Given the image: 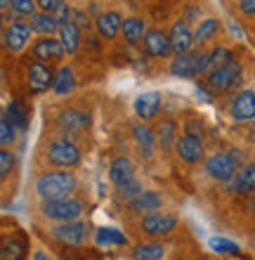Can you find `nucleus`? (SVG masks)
<instances>
[{"mask_svg": "<svg viewBox=\"0 0 255 260\" xmlns=\"http://www.w3.org/2000/svg\"><path fill=\"white\" fill-rule=\"evenodd\" d=\"M170 74L177 78H196L201 74H208V55L194 50L175 55V59L170 62Z\"/></svg>", "mask_w": 255, "mask_h": 260, "instance_id": "nucleus-2", "label": "nucleus"}, {"mask_svg": "<svg viewBox=\"0 0 255 260\" xmlns=\"http://www.w3.org/2000/svg\"><path fill=\"white\" fill-rule=\"evenodd\" d=\"M57 123L62 125L66 133H81V130L90 128V116L78 109H62L59 116H57Z\"/></svg>", "mask_w": 255, "mask_h": 260, "instance_id": "nucleus-16", "label": "nucleus"}, {"mask_svg": "<svg viewBox=\"0 0 255 260\" xmlns=\"http://www.w3.org/2000/svg\"><path fill=\"white\" fill-rule=\"evenodd\" d=\"M12 166H14L12 151L3 147V151H0V178H7V175L12 173Z\"/></svg>", "mask_w": 255, "mask_h": 260, "instance_id": "nucleus-37", "label": "nucleus"}, {"mask_svg": "<svg viewBox=\"0 0 255 260\" xmlns=\"http://www.w3.org/2000/svg\"><path fill=\"white\" fill-rule=\"evenodd\" d=\"M156 144H159L163 151H168L172 147V142H177L175 140V123H172L170 118H166V121H161L159 128H156Z\"/></svg>", "mask_w": 255, "mask_h": 260, "instance_id": "nucleus-25", "label": "nucleus"}, {"mask_svg": "<svg viewBox=\"0 0 255 260\" xmlns=\"http://www.w3.org/2000/svg\"><path fill=\"white\" fill-rule=\"evenodd\" d=\"M52 14H55V19L59 21V26H62V24H66V21H71V17H74V10H69V5L64 3V5H59Z\"/></svg>", "mask_w": 255, "mask_h": 260, "instance_id": "nucleus-39", "label": "nucleus"}, {"mask_svg": "<svg viewBox=\"0 0 255 260\" xmlns=\"http://www.w3.org/2000/svg\"><path fill=\"white\" fill-rule=\"evenodd\" d=\"M64 45L59 38H52V36H41L38 41L33 43L31 48V55L38 62H55V59H62L64 57Z\"/></svg>", "mask_w": 255, "mask_h": 260, "instance_id": "nucleus-7", "label": "nucleus"}, {"mask_svg": "<svg viewBox=\"0 0 255 260\" xmlns=\"http://www.w3.org/2000/svg\"><path fill=\"white\" fill-rule=\"evenodd\" d=\"M0 7H3V12H5L7 7H12V0H0Z\"/></svg>", "mask_w": 255, "mask_h": 260, "instance_id": "nucleus-44", "label": "nucleus"}, {"mask_svg": "<svg viewBox=\"0 0 255 260\" xmlns=\"http://www.w3.org/2000/svg\"><path fill=\"white\" fill-rule=\"evenodd\" d=\"M14 133H17V125L12 123V118L7 116H3V121H0V142H3V147H7V144H12L14 142Z\"/></svg>", "mask_w": 255, "mask_h": 260, "instance_id": "nucleus-33", "label": "nucleus"}, {"mask_svg": "<svg viewBox=\"0 0 255 260\" xmlns=\"http://www.w3.org/2000/svg\"><path fill=\"white\" fill-rule=\"evenodd\" d=\"M31 26H28V21H14L10 26L5 28V34H3V43H5V48L10 52H19L24 45L28 43L31 38Z\"/></svg>", "mask_w": 255, "mask_h": 260, "instance_id": "nucleus-11", "label": "nucleus"}, {"mask_svg": "<svg viewBox=\"0 0 255 260\" xmlns=\"http://www.w3.org/2000/svg\"><path fill=\"white\" fill-rule=\"evenodd\" d=\"M239 81H241V64L236 62L234 57L208 74V85H210L213 90H217V92H222V90H232Z\"/></svg>", "mask_w": 255, "mask_h": 260, "instance_id": "nucleus-4", "label": "nucleus"}, {"mask_svg": "<svg viewBox=\"0 0 255 260\" xmlns=\"http://www.w3.org/2000/svg\"><path fill=\"white\" fill-rule=\"evenodd\" d=\"M35 3H38V10H41V12H55L57 7L59 5H64V0H35Z\"/></svg>", "mask_w": 255, "mask_h": 260, "instance_id": "nucleus-40", "label": "nucleus"}, {"mask_svg": "<svg viewBox=\"0 0 255 260\" xmlns=\"http://www.w3.org/2000/svg\"><path fill=\"white\" fill-rule=\"evenodd\" d=\"M31 260H50V258H48V255H45V253H43V251H35V253H33V258H31Z\"/></svg>", "mask_w": 255, "mask_h": 260, "instance_id": "nucleus-43", "label": "nucleus"}, {"mask_svg": "<svg viewBox=\"0 0 255 260\" xmlns=\"http://www.w3.org/2000/svg\"><path fill=\"white\" fill-rule=\"evenodd\" d=\"M88 234V225L85 222H78V220H69V222H62V225L52 227V237L62 244H69V246H76L85 239Z\"/></svg>", "mask_w": 255, "mask_h": 260, "instance_id": "nucleus-9", "label": "nucleus"}, {"mask_svg": "<svg viewBox=\"0 0 255 260\" xmlns=\"http://www.w3.org/2000/svg\"><path fill=\"white\" fill-rule=\"evenodd\" d=\"M7 116L12 118V123L17 125V128H21V130L28 125V109L21 102H12V104H10V107H7Z\"/></svg>", "mask_w": 255, "mask_h": 260, "instance_id": "nucleus-31", "label": "nucleus"}, {"mask_svg": "<svg viewBox=\"0 0 255 260\" xmlns=\"http://www.w3.org/2000/svg\"><path fill=\"white\" fill-rule=\"evenodd\" d=\"M161 208V197L156 192H142L130 199V213H154Z\"/></svg>", "mask_w": 255, "mask_h": 260, "instance_id": "nucleus-21", "label": "nucleus"}, {"mask_svg": "<svg viewBox=\"0 0 255 260\" xmlns=\"http://www.w3.org/2000/svg\"><path fill=\"white\" fill-rule=\"evenodd\" d=\"M35 10H38L35 0H12V12L19 17H33Z\"/></svg>", "mask_w": 255, "mask_h": 260, "instance_id": "nucleus-35", "label": "nucleus"}, {"mask_svg": "<svg viewBox=\"0 0 255 260\" xmlns=\"http://www.w3.org/2000/svg\"><path fill=\"white\" fill-rule=\"evenodd\" d=\"M28 26L38 36H52L55 31H59V21L55 19V14L50 12H35L31 17V21H28Z\"/></svg>", "mask_w": 255, "mask_h": 260, "instance_id": "nucleus-20", "label": "nucleus"}, {"mask_svg": "<svg viewBox=\"0 0 255 260\" xmlns=\"http://www.w3.org/2000/svg\"><path fill=\"white\" fill-rule=\"evenodd\" d=\"M253 140H255V128H253Z\"/></svg>", "mask_w": 255, "mask_h": 260, "instance_id": "nucleus-45", "label": "nucleus"}, {"mask_svg": "<svg viewBox=\"0 0 255 260\" xmlns=\"http://www.w3.org/2000/svg\"><path fill=\"white\" fill-rule=\"evenodd\" d=\"M177 225V218L170 215V213H147L142 218V230L152 237H163V234H170Z\"/></svg>", "mask_w": 255, "mask_h": 260, "instance_id": "nucleus-8", "label": "nucleus"}, {"mask_svg": "<svg viewBox=\"0 0 255 260\" xmlns=\"http://www.w3.org/2000/svg\"><path fill=\"white\" fill-rule=\"evenodd\" d=\"M121 34H123V38L128 43H139L147 36L144 19H139V17H128V19H123Z\"/></svg>", "mask_w": 255, "mask_h": 260, "instance_id": "nucleus-23", "label": "nucleus"}, {"mask_svg": "<svg viewBox=\"0 0 255 260\" xmlns=\"http://www.w3.org/2000/svg\"><path fill=\"white\" fill-rule=\"evenodd\" d=\"M170 43H172V52L175 55H182V52H187V50H192L194 45V31L189 28V24H187L185 19H179L172 24L170 28Z\"/></svg>", "mask_w": 255, "mask_h": 260, "instance_id": "nucleus-15", "label": "nucleus"}, {"mask_svg": "<svg viewBox=\"0 0 255 260\" xmlns=\"http://www.w3.org/2000/svg\"><path fill=\"white\" fill-rule=\"evenodd\" d=\"M76 189V178L74 173H62V171H55V173H45L38 185H35V192L43 201H57V199H66L71 192Z\"/></svg>", "mask_w": 255, "mask_h": 260, "instance_id": "nucleus-1", "label": "nucleus"}, {"mask_svg": "<svg viewBox=\"0 0 255 260\" xmlns=\"http://www.w3.org/2000/svg\"><path fill=\"white\" fill-rule=\"evenodd\" d=\"M166 255V246L163 244H139L132 248V260H161Z\"/></svg>", "mask_w": 255, "mask_h": 260, "instance_id": "nucleus-24", "label": "nucleus"}, {"mask_svg": "<svg viewBox=\"0 0 255 260\" xmlns=\"http://www.w3.org/2000/svg\"><path fill=\"white\" fill-rule=\"evenodd\" d=\"M229 114L234 121H253L255 118V92L253 90H243L232 100L229 104Z\"/></svg>", "mask_w": 255, "mask_h": 260, "instance_id": "nucleus-14", "label": "nucleus"}, {"mask_svg": "<svg viewBox=\"0 0 255 260\" xmlns=\"http://www.w3.org/2000/svg\"><path fill=\"white\" fill-rule=\"evenodd\" d=\"M74 85H76V81H74V71H71L69 67H62L59 71H57V76H55L52 90H55L57 95H66V92L74 90Z\"/></svg>", "mask_w": 255, "mask_h": 260, "instance_id": "nucleus-27", "label": "nucleus"}, {"mask_svg": "<svg viewBox=\"0 0 255 260\" xmlns=\"http://www.w3.org/2000/svg\"><path fill=\"white\" fill-rule=\"evenodd\" d=\"M217 28H220V21L217 19H213V17H210V19H203L199 26H196V31H194V43L203 45V43L210 41V38L217 34Z\"/></svg>", "mask_w": 255, "mask_h": 260, "instance_id": "nucleus-28", "label": "nucleus"}, {"mask_svg": "<svg viewBox=\"0 0 255 260\" xmlns=\"http://www.w3.org/2000/svg\"><path fill=\"white\" fill-rule=\"evenodd\" d=\"M109 178H111V182H114L116 187L130 182V180H135V164H132L128 156L114 158L111 166H109Z\"/></svg>", "mask_w": 255, "mask_h": 260, "instance_id": "nucleus-17", "label": "nucleus"}, {"mask_svg": "<svg viewBox=\"0 0 255 260\" xmlns=\"http://www.w3.org/2000/svg\"><path fill=\"white\" fill-rule=\"evenodd\" d=\"M26 78H28V90L31 92H45L55 83V74L45 67V62H38V59L33 64H28Z\"/></svg>", "mask_w": 255, "mask_h": 260, "instance_id": "nucleus-13", "label": "nucleus"}, {"mask_svg": "<svg viewBox=\"0 0 255 260\" xmlns=\"http://www.w3.org/2000/svg\"><path fill=\"white\" fill-rule=\"evenodd\" d=\"M137 194H142V185H139L137 180H130V182L118 187V197L121 199H135Z\"/></svg>", "mask_w": 255, "mask_h": 260, "instance_id": "nucleus-36", "label": "nucleus"}, {"mask_svg": "<svg viewBox=\"0 0 255 260\" xmlns=\"http://www.w3.org/2000/svg\"><path fill=\"white\" fill-rule=\"evenodd\" d=\"M57 36H59V41H62V45H64L66 52H76L78 45H81V28H78L74 21L62 24L59 31H57Z\"/></svg>", "mask_w": 255, "mask_h": 260, "instance_id": "nucleus-22", "label": "nucleus"}, {"mask_svg": "<svg viewBox=\"0 0 255 260\" xmlns=\"http://www.w3.org/2000/svg\"><path fill=\"white\" fill-rule=\"evenodd\" d=\"M161 107V95L159 92H142V95L135 100V111L142 121H149V118L156 116V111Z\"/></svg>", "mask_w": 255, "mask_h": 260, "instance_id": "nucleus-19", "label": "nucleus"}, {"mask_svg": "<svg viewBox=\"0 0 255 260\" xmlns=\"http://www.w3.org/2000/svg\"><path fill=\"white\" fill-rule=\"evenodd\" d=\"M175 151H177V156L187 164H196L203 158V142H201L199 135H192V133H187V135L177 137V142H175Z\"/></svg>", "mask_w": 255, "mask_h": 260, "instance_id": "nucleus-10", "label": "nucleus"}, {"mask_svg": "<svg viewBox=\"0 0 255 260\" xmlns=\"http://www.w3.org/2000/svg\"><path fill=\"white\" fill-rule=\"evenodd\" d=\"M210 248L217 251V253H236L239 251V246L229 239H210Z\"/></svg>", "mask_w": 255, "mask_h": 260, "instance_id": "nucleus-38", "label": "nucleus"}, {"mask_svg": "<svg viewBox=\"0 0 255 260\" xmlns=\"http://www.w3.org/2000/svg\"><path fill=\"white\" fill-rule=\"evenodd\" d=\"M239 10L248 17H255V0H239Z\"/></svg>", "mask_w": 255, "mask_h": 260, "instance_id": "nucleus-42", "label": "nucleus"}, {"mask_svg": "<svg viewBox=\"0 0 255 260\" xmlns=\"http://www.w3.org/2000/svg\"><path fill=\"white\" fill-rule=\"evenodd\" d=\"M232 59V52H229L227 48H215L210 55H208V74L213 71V69H217V67H222L225 62H229Z\"/></svg>", "mask_w": 255, "mask_h": 260, "instance_id": "nucleus-32", "label": "nucleus"}, {"mask_svg": "<svg viewBox=\"0 0 255 260\" xmlns=\"http://www.w3.org/2000/svg\"><path fill=\"white\" fill-rule=\"evenodd\" d=\"M48 161L52 166H57V168H71V166H76L78 161H81V151H78V147L74 142H69V140H57V142H52L48 147Z\"/></svg>", "mask_w": 255, "mask_h": 260, "instance_id": "nucleus-6", "label": "nucleus"}, {"mask_svg": "<svg viewBox=\"0 0 255 260\" xmlns=\"http://www.w3.org/2000/svg\"><path fill=\"white\" fill-rule=\"evenodd\" d=\"M97 241L99 244H106V246H111V244H125V237L118 230H111V227H106V230H99L97 232Z\"/></svg>", "mask_w": 255, "mask_h": 260, "instance_id": "nucleus-34", "label": "nucleus"}, {"mask_svg": "<svg viewBox=\"0 0 255 260\" xmlns=\"http://www.w3.org/2000/svg\"><path fill=\"white\" fill-rule=\"evenodd\" d=\"M132 133H135V140H137V144H139V149H142V156H152V149H154V140H156V137H154V133L149 128H147V125H135V130H132Z\"/></svg>", "mask_w": 255, "mask_h": 260, "instance_id": "nucleus-30", "label": "nucleus"}, {"mask_svg": "<svg viewBox=\"0 0 255 260\" xmlns=\"http://www.w3.org/2000/svg\"><path fill=\"white\" fill-rule=\"evenodd\" d=\"M236 171H239V158H236V154H213V156L206 161V173L213 180H220V182L234 180Z\"/></svg>", "mask_w": 255, "mask_h": 260, "instance_id": "nucleus-5", "label": "nucleus"}, {"mask_svg": "<svg viewBox=\"0 0 255 260\" xmlns=\"http://www.w3.org/2000/svg\"><path fill=\"white\" fill-rule=\"evenodd\" d=\"M26 255V246L17 239H5L3 248H0V260H24Z\"/></svg>", "mask_w": 255, "mask_h": 260, "instance_id": "nucleus-29", "label": "nucleus"}, {"mask_svg": "<svg viewBox=\"0 0 255 260\" xmlns=\"http://www.w3.org/2000/svg\"><path fill=\"white\" fill-rule=\"evenodd\" d=\"M232 189L234 192H250V189H255V164L246 166V168H241V171L236 173L234 182H232Z\"/></svg>", "mask_w": 255, "mask_h": 260, "instance_id": "nucleus-26", "label": "nucleus"}, {"mask_svg": "<svg viewBox=\"0 0 255 260\" xmlns=\"http://www.w3.org/2000/svg\"><path fill=\"white\" fill-rule=\"evenodd\" d=\"M71 21H74L78 28H90V19L85 17L83 12H76V10H74V17H71Z\"/></svg>", "mask_w": 255, "mask_h": 260, "instance_id": "nucleus-41", "label": "nucleus"}, {"mask_svg": "<svg viewBox=\"0 0 255 260\" xmlns=\"http://www.w3.org/2000/svg\"><path fill=\"white\" fill-rule=\"evenodd\" d=\"M83 213V204L76 199H57V201H45L43 204V215L57 222H69V220H78V215Z\"/></svg>", "mask_w": 255, "mask_h": 260, "instance_id": "nucleus-3", "label": "nucleus"}, {"mask_svg": "<svg viewBox=\"0 0 255 260\" xmlns=\"http://www.w3.org/2000/svg\"><path fill=\"white\" fill-rule=\"evenodd\" d=\"M95 26H97V34L102 36V38L111 41V38H116L118 36V31H121V26H123V19H121V14L118 12H104L95 19Z\"/></svg>", "mask_w": 255, "mask_h": 260, "instance_id": "nucleus-18", "label": "nucleus"}, {"mask_svg": "<svg viewBox=\"0 0 255 260\" xmlns=\"http://www.w3.org/2000/svg\"><path fill=\"white\" fill-rule=\"evenodd\" d=\"M144 52L149 57H168L172 52L170 34H163L161 28H149L144 36Z\"/></svg>", "mask_w": 255, "mask_h": 260, "instance_id": "nucleus-12", "label": "nucleus"}]
</instances>
